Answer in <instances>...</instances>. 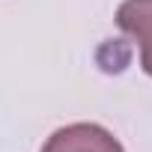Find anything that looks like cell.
Wrapping results in <instances>:
<instances>
[{
    "instance_id": "1",
    "label": "cell",
    "mask_w": 152,
    "mask_h": 152,
    "mask_svg": "<svg viewBox=\"0 0 152 152\" xmlns=\"http://www.w3.org/2000/svg\"><path fill=\"white\" fill-rule=\"evenodd\" d=\"M42 152H125L122 143L96 122H72L66 128H57Z\"/></svg>"
},
{
    "instance_id": "2",
    "label": "cell",
    "mask_w": 152,
    "mask_h": 152,
    "mask_svg": "<svg viewBox=\"0 0 152 152\" xmlns=\"http://www.w3.org/2000/svg\"><path fill=\"white\" fill-rule=\"evenodd\" d=\"M116 24L140 45V66L152 78V0H122Z\"/></svg>"
}]
</instances>
